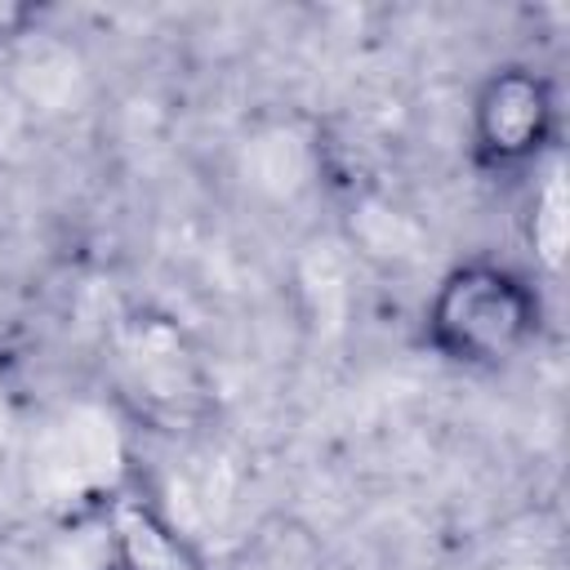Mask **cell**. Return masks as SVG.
<instances>
[{
	"mask_svg": "<svg viewBox=\"0 0 570 570\" xmlns=\"http://www.w3.org/2000/svg\"><path fill=\"white\" fill-rule=\"evenodd\" d=\"M543 325L539 289L490 258H472L450 267L428 307H423V338L436 356L468 370H499L517 361Z\"/></svg>",
	"mask_w": 570,
	"mask_h": 570,
	"instance_id": "cell-1",
	"label": "cell"
},
{
	"mask_svg": "<svg viewBox=\"0 0 570 570\" xmlns=\"http://www.w3.org/2000/svg\"><path fill=\"white\" fill-rule=\"evenodd\" d=\"M557 151V94L534 67H494L472 98V156L490 174L534 169Z\"/></svg>",
	"mask_w": 570,
	"mask_h": 570,
	"instance_id": "cell-2",
	"label": "cell"
},
{
	"mask_svg": "<svg viewBox=\"0 0 570 570\" xmlns=\"http://www.w3.org/2000/svg\"><path fill=\"white\" fill-rule=\"evenodd\" d=\"M107 525L120 570H209L196 543L138 490H120L107 503Z\"/></svg>",
	"mask_w": 570,
	"mask_h": 570,
	"instance_id": "cell-3",
	"label": "cell"
},
{
	"mask_svg": "<svg viewBox=\"0 0 570 570\" xmlns=\"http://www.w3.org/2000/svg\"><path fill=\"white\" fill-rule=\"evenodd\" d=\"M521 232L525 245L534 254V263L557 276L566 263V236H570V218H566V178H561V156L552 151L548 160L534 165V187L521 214Z\"/></svg>",
	"mask_w": 570,
	"mask_h": 570,
	"instance_id": "cell-4",
	"label": "cell"
},
{
	"mask_svg": "<svg viewBox=\"0 0 570 570\" xmlns=\"http://www.w3.org/2000/svg\"><path fill=\"white\" fill-rule=\"evenodd\" d=\"M40 22V9L36 4H22V0H0V45L27 36L31 27Z\"/></svg>",
	"mask_w": 570,
	"mask_h": 570,
	"instance_id": "cell-5",
	"label": "cell"
},
{
	"mask_svg": "<svg viewBox=\"0 0 570 570\" xmlns=\"http://www.w3.org/2000/svg\"><path fill=\"white\" fill-rule=\"evenodd\" d=\"M102 570H120V566H116V561H107V566H102Z\"/></svg>",
	"mask_w": 570,
	"mask_h": 570,
	"instance_id": "cell-6",
	"label": "cell"
}]
</instances>
